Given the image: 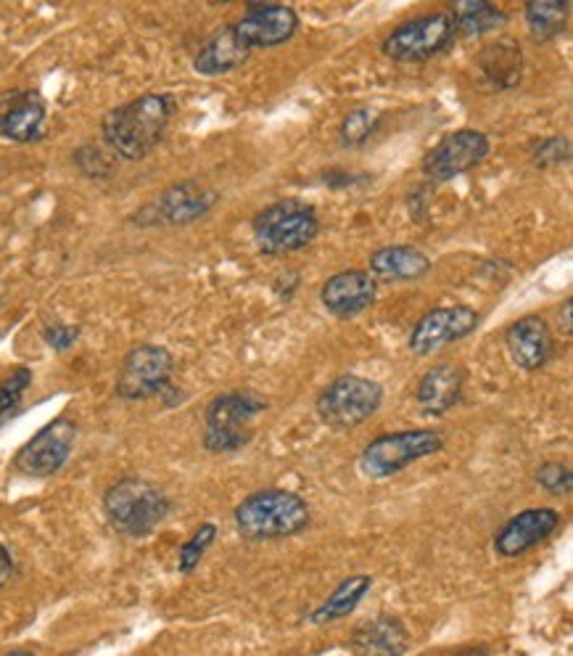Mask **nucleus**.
Segmentation results:
<instances>
[{
  "mask_svg": "<svg viewBox=\"0 0 573 656\" xmlns=\"http://www.w3.org/2000/svg\"><path fill=\"white\" fill-rule=\"evenodd\" d=\"M214 537H217V527H214V524H202V527L193 532L191 541L181 548V562H177V569H181L183 575H188V572L202 564V558L206 551H209Z\"/></svg>",
  "mask_w": 573,
  "mask_h": 656,
  "instance_id": "obj_27",
  "label": "nucleus"
},
{
  "mask_svg": "<svg viewBox=\"0 0 573 656\" xmlns=\"http://www.w3.org/2000/svg\"><path fill=\"white\" fill-rule=\"evenodd\" d=\"M489 138L481 130H454V133L444 135L420 162V170L428 181L444 183L452 178L462 175V172L479 168L483 159L489 157Z\"/></svg>",
  "mask_w": 573,
  "mask_h": 656,
  "instance_id": "obj_9",
  "label": "nucleus"
},
{
  "mask_svg": "<svg viewBox=\"0 0 573 656\" xmlns=\"http://www.w3.org/2000/svg\"><path fill=\"white\" fill-rule=\"evenodd\" d=\"M6 656H34V654H30V652H11V654H6Z\"/></svg>",
  "mask_w": 573,
  "mask_h": 656,
  "instance_id": "obj_37",
  "label": "nucleus"
},
{
  "mask_svg": "<svg viewBox=\"0 0 573 656\" xmlns=\"http://www.w3.org/2000/svg\"><path fill=\"white\" fill-rule=\"evenodd\" d=\"M571 307H573V302L565 300L561 315H557V323L563 326V336H571Z\"/></svg>",
  "mask_w": 573,
  "mask_h": 656,
  "instance_id": "obj_35",
  "label": "nucleus"
},
{
  "mask_svg": "<svg viewBox=\"0 0 573 656\" xmlns=\"http://www.w3.org/2000/svg\"><path fill=\"white\" fill-rule=\"evenodd\" d=\"M450 19L454 24V34H462V38H481V34H489L500 27H505L508 13L497 6L487 3V0H462V3H454L450 9Z\"/></svg>",
  "mask_w": 573,
  "mask_h": 656,
  "instance_id": "obj_24",
  "label": "nucleus"
},
{
  "mask_svg": "<svg viewBox=\"0 0 573 656\" xmlns=\"http://www.w3.org/2000/svg\"><path fill=\"white\" fill-rule=\"evenodd\" d=\"M0 302H3V300H0Z\"/></svg>",
  "mask_w": 573,
  "mask_h": 656,
  "instance_id": "obj_38",
  "label": "nucleus"
},
{
  "mask_svg": "<svg viewBox=\"0 0 573 656\" xmlns=\"http://www.w3.org/2000/svg\"><path fill=\"white\" fill-rule=\"evenodd\" d=\"M383 403L381 384L365 376H338L317 397V416L334 430H355Z\"/></svg>",
  "mask_w": 573,
  "mask_h": 656,
  "instance_id": "obj_6",
  "label": "nucleus"
},
{
  "mask_svg": "<svg viewBox=\"0 0 573 656\" xmlns=\"http://www.w3.org/2000/svg\"><path fill=\"white\" fill-rule=\"evenodd\" d=\"M462 384H465V374H462L458 365L441 363L428 369L418 384L420 411L426 416H444L450 407L460 403Z\"/></svg>",
  "mask_w": 573,
  "mask_h": 656,
  "instance_id": "obj_19",
  "label": "nucleus"
},
{
  "mask_svg": "<svg viewBox=\"0 0 573 656\" xmlns=\"http://www.w3.org/2000/svg\"><path fill=\"white\" fill-rule=\"evenodd\" d=\"M479 67L494 88H515L523 74V53L515 40L502 38L483 48L479 53Z\"/></svg>",
  "mask_w": 573,
  "mask_h": 656,
  "instance_id": "obj_23",
  "label": "nucleus"
},
{
  "mask_svg": "<svg viewBox=\"0 0 573 656\" xmlns=\"http://www.w3.org/2000/svg\"><path fill=\"white\" fill-rule=\"evenodd\" d=\"M526 24L529 34L534 43H550L557 34L565 30V13L569 6L557 3V0H534L526 6Z\"/></svg>",
  "mask_w": 573,
  "mask_h": 656,
  "instance_id": "obj_26",
  "label": "nucleus"
},
{
  "mask_svg": "<svg viewBox=\"0 0 573 656\" xmlns=\"http://www.w3.org/2000/svg\"><path fill=\"white\" fill-rule=\"evenodd\" d=\"M74 162H78V168L85 172V175H93V178L106 175L109 168H112V164H109L106 154H103V151L95 149V147H82L78 154H74Z\"/></svg>",
  "mask_w": 573,
  "mask_h": 656,
  "instance_id": "obj_32",
  "label": "nucleus"
},
{
  "mask_svg": "<svg viewBox=\"0 0 573 656\" xmlns=\"http://www.w3.org/2000/svg\"><path fill=\"white\" fill-rule=\"evenodd\" d=\"M175 361L164 347L141 344L124 357L120 376H116V395L122 400H149L167 390Z\"/></svg>",
  "mask_w": 573,
  "mask_h": 656,
  "instance_id": "obj_10",
  "label": "nucleus"
},
{
  "mask_svg": "<svg viewBox=\"0 0 573 656\" xmlns=\"http://www.w3.org/2000/svg\"><path fill=\"white\" fill-rule=\"evenodd\" d=\"M454 24L447 11L426 13V17L410 19L399 24L389 38L383 40V53L391 61H428L439 57L441 51L452 46Z\"/></svg>",
  "mask_w": 573,
  "mask_h": 656,
  "instance_id": "obj_8",
  "label": "nucleus"
},
{
  "mask_svg": "<svg viewBox=\"0 0 573 656\" xmlns=\"http://www.w3.org/2000/svg\"><path fill=\"white\" fill-rule=\"evenodd\" d=\"M45 101L38 93H19L9 107L0 112V133L11 141L30 143L43 135L45 125Z\"/></svg>",
  "mask_w": 573,
  "mask_h": 656,
  "instance_id": "obj_22",
  "label": "nucleus"
},
{
  "mask_svg": "<svg viewBox=\"0 0 573 656\" xmlns=\"http://www.w3.org/2000/svg\"><path fill=\"white\" fill-rule=\"evenodd\" d=\"M78 334H80L78 329L64 326V323H53V326L45 329L43 336L53 350H66V347H72L74 340H78Z\"/></svg>",
  "mask_w": 573,
  "mask_h": 656,
  "instance_id": "obj_33",
  "label": "nucleus"
},
{
  "mask_svg": "<svg viewBox=\"0 0 573 656\" xmlns=\"http://www.w3.org/2000/svg\"><path fill=\"white\" fill-rule=\"evenodd\" d=\"M372 579L368 575H351L344 579L338 588L330 593V598L326 604L320 606V609H315L313 614V623L315 625H328V623H336V619H344L347 614H351L360 606V601L365 598V593L370 591Z\"/></svg>",
  "mask_w": 573,
  "mask_h": 656,
  "instance_id": "obj_25",
  "label": "nucleus"
},
{
  "mask_svg": "<svg viewBox=\"0 0 573 656\" xmlns=\"http://www.w3.org/2000/svg\"><path fill=\"white\" fill-rule=\"evenodd\" d=\"M505 344L510 357L518 369L523 371H540L550 363L552 352H555V340H552V331L548 321L540 315H526L518 317L513 326L508 329Z\"/></svg>",
  "mask_w": 573,
  "mask_h": 656,
  "instance_id": "obj_16",
  "label": "nucleus"
},
{
  "mask_svg": "<svg viewBox=\"0 0 573 656\" xmlns=\"http://www.w3.org/2000/svg\"><path fill=\"white\" fill-rule=\"evenodd\" d=\"M536 482L548 490L552 495H569L571 487H573V474H571V466L565 464H544L540 466V472H536Z\"/></svg>",
  "mask_w": 573,
  "mask_h": 656,
  "instance_id": "obj_30",
  "label": "nucleus"
},
{
  "mask_svg": "<svg viewBox=\"0 0 573 656\" xmlns=\"http://www.w3.org/2000/svg\"><path fill=\"white\" fill-rule=\"evenodd\" d=\"M233 30L244 40L248 51H254V48H278L286 46L299 30V17H296L291 6L254 3L233 24Z\"/></svg>",
  "mask_w": 573,
  "mask_h": 656,
  "instance_id": "obj_13",
  "label": "nucleus"
},
{
  "mask_svg": "<svg viewBox=\"0 0 573 656\" xmlns=\"http://www.w3.org/2000/svg\"><path fill=\"white\" fill-rule=\"evenodd\" d=\"M481 315L468 305H454V307H437L431 313H426L416 323L410 334V350L418 357L433 355V352L450 347L454 342H462L465 336H471L479 329Z\"/></svg>",
  "mask_w": 573,
  "mask_h": 656,
  "instance_id": "obj_11",
  "label": "nucleus"
},
{
  "mask_svg": "<svg viewBox=\"0 0 573 656\" xmlns=\"http://www.w3.org/2000/svg\"><path fill=\"white\" fill-rule=\"evenodd\" d=\"M441 451V434L433 430H410L393 432L372 440L360 455V472L370 480H386V476L402 472L420 458Z\"/></svg>",
  "mask_w": 573,
  "mask_h": 656,
  "instance_id": "obj_7",
  "label": "nucleus"
},
{
  "mask_svg": "<svg viewBox=\"0 0 573 656\" xmlns=\"http://www.w3.org/2000/svg\"><path fill=\"white\" fill-rule=\"evenodd\" d=\"M214 204H217V193L193 181H183L170 185L151 210H154V218L158 223L188 225L193 220L204 218Z\"/></svg>",
  "mask_w": 573,
  "mask_h": 656,
  "instance_id": "obj_17",
  "label": "nucleus"
},
{
  "mask_svg": "<svg viewBox=\"0 0 573 656\" xmlns=\"http://www.w3.org/2000/svg\"><path fill=\"white\" fill-rule=\"evenodd\" d=\"M307 501L291 490H262L236 508V527L248 541H280L309 527Z\"/></svg>",
  "mask_w": 573,
  "mask_h": 656,
  "instance_id": "obj_2",
  "label": "nucleus"
},
{
  "mask_svg": "<svg viewBox=\"0 0 573 656\" xmlns=\"http://www.w3.org/2000/svg\"><path fill=\"white\" fill-rule=\"evenodd\" d=\"M407 648H410V633L402 619L391 614L372 617L351 633L355 656H402Z\"/></svg>",
  "mask_w": 573,
  "mask_h": 656,
  "instance_id": "obj_18",
  "label": "nucleus"
},
{
  "mask_svg": "<svg viewBox=\"0 0 573 656\" xmlns=\"http://www.w3.org/2000/svg\"><path fill=\"white\" fill-rule=\"evenodd\" d=\"M561 527V514L555 508H526L502 524L494 535V554L502 558H518L526 551L548 541Z\"/></svg>",
  "mask_w": 573,
  "mask_h": 656,
  "instance_id": "obj_14",
  "label": "nucleus"
},
{
  "mask_svg": "<svg viewBox=\"0 0 573 656\" xmlns=\"http://www.w3.org/2000/svg\"><path fill=\"white\" fill-rule=\"evenodd\" d=\"M569 157L571 149L565 138H548V141H542L534 151V159L540 168H557V164L569 162Z\"/></svg>",
  "mask_w": 573,
  "mask_h": 656,
  "instance_id": "obj_31",
  "label": "nucleus"
},
{
  "mask_svg": "<svg viewBox=\"0 0 573 656\" xmlns=\"http://www.w3.org/2000/svg\"><path fill=\"white\" fill-rule=\"evenodd\" d=\"M172 117H175L172 95L146 93L103 117V141L116 157L135 162V159L149 157L162 143Z\"/></svg>",
  "mask_w": 573,
  "mask_h": 656,
  "instance_id": "obj_1",
  "label": "nucleus"
},
{
  "mask_svg": "<svg viewBox=\"0 0 573 656\" xmlns=\"http://www.w3.org/2000/svg\"><path fill=\"white\" fill-rule=\"evenodd\" d=\"M11 577H13V558H11L9 551L0 545V588H3Z\"/></svg>",
  "mask_w": 573,
  "mask_h": 656,
  "instance_id": "obj_34",
  "label": "nucleus"
},
{
  "mask_svg": "<svg viewBox=\"0 0 573 656\" xmlns=\"http://www.w3.org/2000/svg\"><path fill=\"white\" fill-rule=\"evenodd\" d=\"M378 281L368 271H341L320 289V302L330 315L355 317L376 302Z\"/></svg>",
  "mask_w": 573,
  "mask_h": 656,
  "instance_id": "obj_15",
  "label": "nucleus"
},
{
  "mask_svg": "<svg viewBox=\"0 0 573 656\" xmlns=\"http://www.w3.org/2000/svg\"><path fill=\"white\" fill-rule=\"evenodd\" d=\"M78 426L69 418H57L43 426L34 437L17 453L13 466L27 476H51L57 474L66 458L72 455Z\"/></svg>",
  "mask_w": 573,
  "mask_h": 656,
  "instance_id": "obj_12",
  "label": "nucleus"
},
{
  "mask_svg": "<svg viewBox=\"0 0 573 656\" xmlns=\"http://www.w3.org/2000/svg\"><path fill=\"white\" fill-rule=\"evenodd\" d=\"M248 48L244 46V40L238 38L236 30L231 27H223L212 34L209 40L202 46V51L196 53L193 59V69L204 78H219V74L233 72L238 69L244 61L248 59Z\"/></svg>",
  "mask_w": 573,
  "mask_h": 656,
  "instance_id": "obj_20",
  "label": "nucleus"
},
{
  "mask_svg": "<svg viewBox=\"0 0 573 656\" xmlns=\"http://www.w3.org/2000/svg\"><path fill=\"white\" fill-rule=\"evenodd\" d=\"M320 223H317L315 210L299 199H283L259 212L254 218V241H257L262 254L270 258H286V254L299 252L307 244H313Z\"/></svg>",
  "mask_w": 573,
  "mask_h": 656,
  "instance_id": "obj_3",
  "label": "nucleus"
},
{
  "mask_svg": "<svg viewBox=\"0 0 573 656\" xmlns=\"http://www.w3.org/2000/svg\"><path fill=\"white\" fill-rule=\"evenodd\" d=\"M103 511L114 529L130 537H143L154 532L170 514V501L156 485L143 480H122L109 487Z\"/></svg>",
  "mask_w": 573,
  "mask_h": 656,
  "instance_id": "obj_4",
  "label": "nucleus"
},
{
  "mask_svg": "<svg viewBox=\"0 0 573 656\" xmlns=\"http://www.w3.org/2000/svg\"><path fill=\"white\" fill-rule=\"evenodd\" d=\"M458 656H489L487 648H468V652H462Z\"/></svg>",
  "mask_w": 573,
  "mask_h": 656,
  "instance_id": "obj_36",
  "label": "nucleus"
},
{
  "mask_svg": "<svg viewBox=\"0 0 573 656\" xmlns=\"http://www.w3.org/2000/svg\"><path fill=\"white\" fill-rule=\"evenodd\" d=\"M267 403L248 392H227L214 397L204 416V445L212 453H233L252 440L254 418Z\"/></svg>",
  "mask_w": 573,
  "mask_h": 656,
  "instance_id": "obj_5",
  "label": "nucleus"
},
{
  "mask_svg": "<svg viewBox=\"0 0 573 656\" xmlns=\"http://www.w3.org/2000/svg\"><path fill=\"white\" fill-rule=\"evenodd\" d=\"M431 271V260L416 246L393 244L370 254V273L372 279H381L389 283H410L426 279Z\"/></svg>",
  "mask_w": 573,
  "mask_h": 656,
  "instance_id": "obj_21",
  "label": "nucleus"
},
{
  "mask_svg": "<svg viewBox=\"0 0 573 656\" xmlns=\"http://www.w3.org/2000/svg\"><path fill=\"white\" fill-rule=\"evenodd\" d=\"M30 382H32L30 369H17L9 379H6L3 386H0V421H6L13 411H17L19 400H22Z\"/></svg>",
  "mask_w": 573,
  "mask_h": 656,
  "instance_id": "obj_29",
  "label": "nucleus"
},
{
  "mask_svg": "<svg viewBox=\"0 0 573 656\" xmlns=\"http://www.w3.org/2000/svg\"><path fill=\"white\" fill-rule=\"evenodd\" d=\"M376 122H378V114L372 112V109H368V107L355 109V112H351L341 125L344 147H349V149L362 147V143L370 138L372 130H376Z\"/></svg>",
  "mask_w": 573,
  "mask_h": 656,
  "instance_id": "obj_28",
  "label": "nucleus"
}]
</instances>
